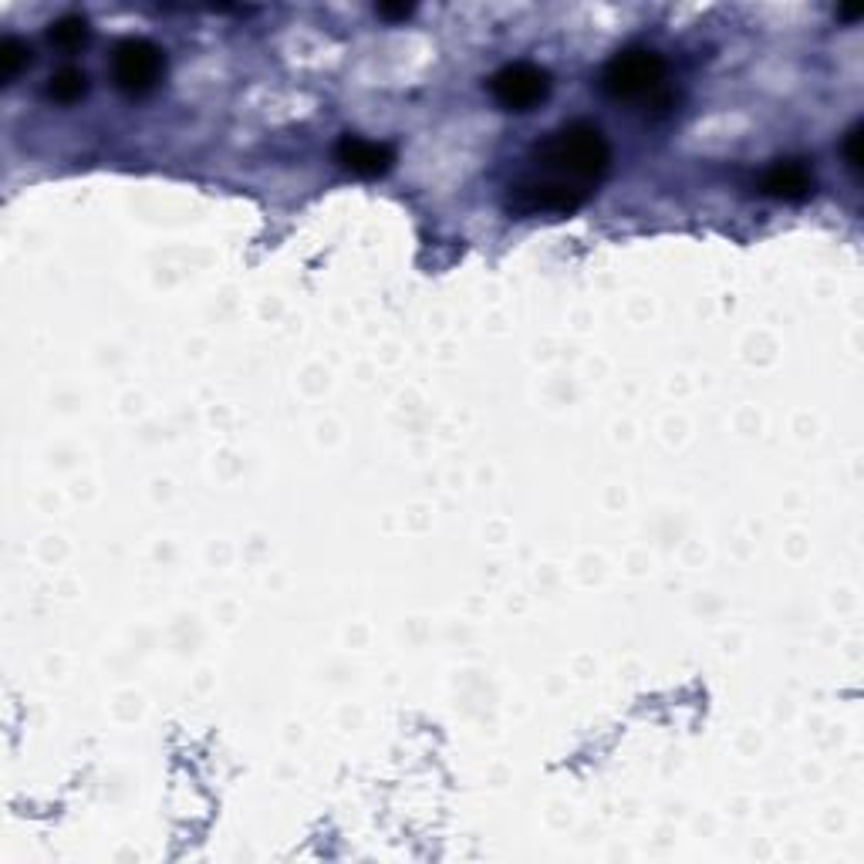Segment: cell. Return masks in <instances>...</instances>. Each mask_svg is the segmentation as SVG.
<instances>
[{"label": "cell", "instance_id": "cell-6", "mask_svg": "<svg viewBox=\"0 0 864 864\" xmlns=\"http://www.w3.org/2000/svg\"><path fill=\"white\" fill-rule=\"evenodd\" d=\"M760 193L784 203H804L814 197V172L801 159H781L760 177Z\"/></svg>", "mask_w": 864, "mask_h": 864}, {"label": "cell", "instance_id": "cell-9", "mask_svg": "<svg viewBox=\"0 0 864 864\" xmlns=\"http://www.w3.org/2000/svg\"><path fill=\"white\" fill-rule=\"evenodd\" d=\"M28 64H31V51L18 38H8L0 44V78H4V84H11Z\"/></svg>", "mask_w": 864, "mask_h": 864}, {"label": "cell", "instance_id": "cell-8", "mask_svg": "<svg viewBox=\"0 0 864 864\" xmlns=\"http://www.w3.org/2000/svg\"><path fill=\"white\" fill-rule=\"evenodd\" d=\"M51 44L61 48V51H78L89 44V24H84V18H61L58 24H51Z\"/></svg>", "mask_w": 864, "mask_h": 864}, {"label": "cell", "instance_id": "cell-1", "mask_svg": "<svg viewBox=\"0 0 864 864\" xmlns=\"http://www.w3.org/2000/svg\"><path fill=\"white\" fill-rule=\"evenodd\" d=\"M531 169L506 190L513 217H571L604 183L612 145L594 122H567L531 149Z\"/></svg>", "mask_w": 864, "mask_h": 864}, {"label": "cell", "instance_id": "cell-4", "mask_svg": "<svg viewBox=\"0 0 864 864\" xmlns=\"http://www.w3.org/2000/svg\"><path fill=\"white\" fill-rule=\"evenodd\" d=\"M490 96L503 112H531L551 96V74L531 61L503 64L490 78Z\"/></svg>", "mask_w": 864, "mask_h": 864}, {"label": "cell", "instance_id": "cell-5", "mask_svg": "<svg viewBox=\"0 0 864 864\" xmlns=\"http://www.w3.org/2000/svg\"><path fill=\"white\" fill-rule=\"evenodd\" d=\"M334 155H338L341 169H349L352 177H362V180L385 177V172L392 169V162H395V149L392 145L372 142V139H362V135H352V132L338 139Z\"/></svg>", "mask_w": 864, "mask_h": 864}, {"label": "cell", "instance_id": "cell-3", "mask_svg": "<svg viewBox=\"0 0 864 864\" xmlns=\"http://www.w3.org/2000/svg\"><path fill=\"white\" fill-rule=\"evenodd\" d=\"M162 74H165V51L145 38H129L112 54V81L129 99H142L155 92Z\"/></svg>", "mask_w": 864, "mask_h": 864}, {"label": "cell", "instance_id": "cell-10", "mask_svg": "<svg viewBox=\"0 0 864 864\" xmlns=\"http://www.w3.org/2000/svg\"><path fill=\"white\" fill-rule=\"evenodd\" d=\"M864 132V125L861 122H854L851 129H847V135H844V159H847V165H851V172H857L861 169V162H864V155H861V135Z\"/></svg>", "mask_w": 864, "mask_h": 864}, {"label": "cell", "instance_id": "cell-12", "mask_svg": "<svg viewBox=\"0 0 864 864\" xmlns=\"http://www.w3.org/2000/svg\"><path fill=\"white\" fill-rule=\"evenodd\" d=\"M837 14H841V18H844V21H857V18H861V14H864V11H861V8H841V11H837Z\"/></svg>", "mask_w": 864, "mask_h": 864}, {"label": "cell", "instance_id": "cell-2", "mask_svg": "<svg viewBox=\"0 0 864 864\" xmlns=\"http://www.w3.org/2000/svg\"><path fill=\"white\" fill-rule=\"evenodd\" d=\"M665 78H669V64L659 51L629 48L604 64L601 89L615 102H645L665 89Z\"/></svg>", "mask_w": 864, "mask_h": 864}, {"label": "cell", "instance_id": "cell-7", "mask_svg": "<svg viewBox=\"0 0 864 864\" xmlns=\"http://www.w3.org/2000/svg\"><path fill=\"white\" fill-rule=\"evenodd\" d=\"M84 96H89V78H84V71H78V68H61L48 81V99L58 106H78Z\"/></svg>", "mask_w": 864, "mask_h": 864}, {"label": "cell", "instance_id": "cell-11", "mask_svg": "<svg viewBox=\"0 0 864 864\" xmlns=\"http://www.w3.org/2000/svg\"><path fill=\"white\" fill-rule=\"evenodd\" d=\"M375 14L385 18V21H405V18L415 14V8H412V4H379Z\"/></svg>", "mask_w": 864, "mask_h": 864}]
</instances>
